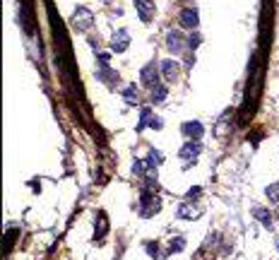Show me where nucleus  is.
Segmentation results:
<instances>
[{
    "label": "nucleus",
    "instance_id": "1",
    "mask_svg": "<svg viewBox=\"0 0 279 260\" xmlns=\"http://www.w3.org/2000/svg\"><path fill=\"white\" fill-rule=\"evenodd\" d=\"M159 210H161V200L154 198L152 190H145V193H142V205H140V215H142L145 219H149V217H154Z\"/></svg>",
    "mask_w": 279,
    "mask_h": 260
},
{
    "label": "nucleus",
    "instance_id": "2",
    "mask_svg": "<svg viewBox=\"0 0 279 260\" xmlns=\"http://www.w3.org/2000/svg\"><path fill=\"white\" fill-rule=\"evenodd\" d=\"M200 152H202V145L200 142H186L183 147H181V152H178V157H181V162H186V164H193L198 157H200Z\"/></svg>",
    "mask_w": 279,
    "mask_h": 260
},
{
    "label": "nucleus",
    "instance_id": "3",
    "mask_svg": "<svg viewBox=\"0 0 279 260\" xmlns=\"http://www.w3.org/2000/svg\"><path fill=\"white\" fill-rule=\"evenodd\" d=\"M166 46L171 53H181V48L186 46V37L181 34V29H171L166 34Z\"/></svg>",
    "mask_w": 279,
    "mask_h": 260
},
{
    "label": "nucleus",
    "instance_id": "4",
    "mask_svg": "<svg viewBox=\"0 0 279 260\" xmlns=\"http://www.w3.org/2000/svg\"><path fill=\"white\" fill-rule=\"evenodd\" d=\"M128 43H130V34L125 32V29H118L111 39V48L116 53H123L125 48H128Z\"/></svg>",
    "mask_w": 279,
    "mask_h": 260
},
{
    "label": "nucleus",
    "instance_id": "5",
    "mask_svg": "<svg viewBox=\"0 0 279 260\" xmlns=\"http://www.w3.org/2000/svg\"><path fill=\"white\" fill-rule=\"evenodd\" d=\"M140 77H142V85L145 87H157L159 85V68L157 65H145Z\"/></svg>",
    "mask_w": 279,
    "mask_h": 260
},
{
    "label": "nucleus",
    "instance_id": "6",
    "mask_svg": "<svg viewBox=\"0 0 279 260\" xmlns=\"http://www.w3.org/2000/svg\"><path fill=\"white\" fill-rule=\"evenodd\" d=\"M181 132H183L186 137L200 140V137H202V132H205V126H202V123H198V121H188V123L181 126Z\"/></svg>",
    "mask_w": 279,
    "mask_h": 260
},
{
    "label": "nucleus",
    "instance_id": "7",
    "mask_svg": "<svg viewBox=\"0 0 279 260\" xmlns=\"http://www.w3.org/2000/svg\"><path fill=\"white\" fill-rule=\"evenodd\" d=\"M135 5H137V15H140V19L142 22H152V17H154V2L152 0H135Z\"/></svg>",
    "mask_w": 279,
    "mask_h": 260
},
{
    "label": "nucleus",
    "instance_id": "8",
    "mask_svg": "<svg viewBox=\"0 0 279 260\" xmlns=\"http://www.w3.org/2000/svg\"><path fill=\"white\" fill-rule=\"evenodd\" d=\"M181 24H183V27H188V29H195V27L200 24L198 10H195V7H186V10L181 12Z\"/></svg>",
    "mask_w": 279,
    "mask_h": 260
},
{
    "label": "nucleus",
    "instance_id": "9",
    "mask_svg": "<svg viewBox=\"0 0 279 260\" xmlns=\"http://www.w3.org/2000/svg\"><path fill=\"white\" fill-rule=\"evenodd\" d=\"M145 126H149V128L154 130H161V118H157V116H152V111L149 109H142V116H140V128H145Z\"/></svg>",
    "mask_w": 279,
    "mask_h": 260
},
{
    "label": "nucleus",
    "instance_id": "10",
    "mask_svg": "<svg viewBox=\"0 0 279 260\" xmlns=\"http://www.w3.org/2000/svg\"><path fill=\"white\" fill-rule=\"evenodd\" d=\"M161 73H164V77L168 82H173L178 77V73H181V65L176 60H161Z\"/></svg>",
    "mask_w": 279,
    "mask_h": 260
},
{
    "label": "nucleus",
    "instance_id": "11",
    "mask_svg": "<svg viewBox=\"0 0 279 260\" xmlns=\"http://www.w3.org/2000/svg\"><path fill=\"white\" fill-rule=\"evenodd\" d=\"M82 22H84L87 27H92V12L84 10V7H80V10L75 12V24H80V29H82Z\"/></svg>",
    "mask_w": 279,
    "mask_h": 260
},
{
    "label": "nucleus",
    "instance_id": "12",
    "mask_svg": "<svg viewBox=\"0 0 279 260\" xmlns=\"http://www.w3.org/2000/svg\"><path fill=\"white\" fill-rule=\"evenodd\" d=\"M255 217L260 219V224L265 226V229H270V226H272V215H270L265 207H255Z\"/></svg>",
    "mask_w": 279,
    "mask_h": 260
},
{
    "label": "nucleus",
    "instance_id": "13",
    "mask_svg": "<svg viewBox=\"0 0 279 260\" xmlns=\"http://www.w3.org/2000/svg\"><path fill=\"white\" fill-rule=\"evenodd\" d=\"M186 248V241H183V236H173L171 243H168V251L166 253H176V251H183Z\"/></svg>",
    "mask_w": 279,
    "mask_h": 260
},
{
    "label": "nucleus",
    "instance_id": "14",
    "mask_svg": "<svg viewBox=\"0 0 279 260\" xmlns=\"http://www.w3.org/2000/svg\"><path fill=\"white\" fill-rule=\"evenodd\" d=\"M147 162L152 164V167H159V164H164V154H159L157 149H149V157Z\"/></svg>",
    "mask_w": 279,
    "mask_h": 260
},
{
    "label": "nucleus",
    "instance_id": "15",
    "mask_svg": "<svg viewBox=\"0 0 279 260\" xmlns=\"http://www.w3.org/2000/svg\"><path fill=\"white\" fill-rule=\"evenodd\" d=\"M166 99V87H154V92H152V104H159V101H164Z\"/></svg>",
    "mask_w": 279,
    "mask_h": 260
},
{
    "label": "nucleus",
    "instance_id": "16",
    "mask_svg": "<svg viewBox=\"0 0 279 260\" xmlns=\"http://www.w3.org/2000/svg\"><path fill=\"white\" fill-rule=\"evenodd\" d=\"M123 99H125L128 104H135V101H137V87H135V85H130V87L123 92Z\"/></svg>",
    "mask_w": 279,
    "mask_h": 260
},
{
    "label": "nucleus",
    "instance_id": "17",
    "mask_svg": "<svg viewBox=\"0 0 279 260\" xmlns=\"http://www.w3.org/2000/svg\"><path fill=\"white\" fill-rule=\"evenodd\" d=\"M267 198L270 200H275V203H279V183H272V186H267Z\"/></svg>",
    "mask_w": 279,
    "mask_h": 260
},
{
    "label": "nucleus",
    "instance_id": "18",
    "mask_svg": "<svg viewBox=\"0 0 279 260\" xmlns=\"http://www.w3.org/2000/svg\"><path fill=\"white\" fill-rule=\"evenodd\" d=\"M106 229H109V224H106V217H104V215H99V224H96V239H101V231L106 234Z\"/></svg>",
    "mask_w": 279,
    "mask_h": 260
},
{
    "label": "nucleus",
    "instance_id": "19",
    "mask_svg": "<svg viewBox=\"0 0 279 260\" xmlns=\"http://www.w3.org/2000/svg\"><path fill=\"white\" fill-rule=\"evenodd\" d=\"M200 41H202V37H200V34H193V37L188 39V43H190V48H198V46H200Z\"/></svg>",
    "mask_w": 279,
    "mask_h": 260
},
{
    "label": "nucleus",
    "instance_id": "20",
    "mask_svg": "<svg viewBox=\"0 0 279 260\" xmlns=\"http://www.w3.org/2000/svg\"><path fill=\"white\" fill-rule=\"evenodd\" d=\"M277 251H279V236H277Z\"/></svg>",
    "mask_w": 279,
    "mask_h": 260
}]
</instances>
